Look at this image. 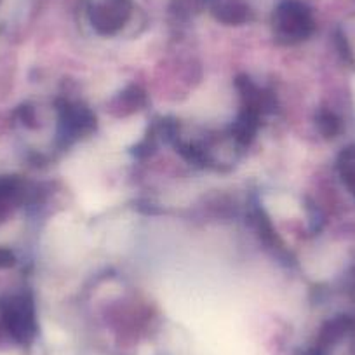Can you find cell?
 <instances>
[{"mask_svg": "<svg viewBox=\"0 0 355 355\" xmlns=\"http://www.w3.org/2000/svg\"><path fill=\"white\" fill-rule=\"evenodd\" d=\"M266 211L277 218H295L302 214L300 204L286 193H270L263 199Z\"/></svg>", "mask_w": 355, "mask_h": 355, "instance_id": "6da1fadb", "label": "cell"}, {"mask_svg": "<svg viewBox=\"0 0 355 355\" xmlns=\"http://www.w3.org/2000/svg\"><path fill=\"white\" fill-rule=\"evenodd\" d=\"M143 131H145V122L143 121H129L122 122L117 128H114L110 131V139L119 146H128L132 145L135 141H138L141 138Z\"/></svg>", "mask_w": 355, "mask_h": 355, "instance_id": "7a4b0ae2", "label": "cell"}, {"mask_svg": "<svg viewBox=\"0 0 355 355\" xmlns=\"http://www.w3.org/2000/svg\"><path fill=\"white\" fill-rule=\"evenodd\" d=\"M352 89H354V98H355V78L352 80Z\"/></svg>", "mask_w": 355, "mask_h": 355, "instance_id": "3957f363", "label": "cell"}]
</instances>
